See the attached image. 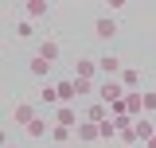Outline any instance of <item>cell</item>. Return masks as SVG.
<instances>
[{"label": "cell", "instance_id": "obj_9", "mask_svg": "<svg viewBox=\"0 0 156 148\" xmlns=\"http://www.w3.org/2000/svg\"><path fill=\"white\" fill-rule=\"evenodd\" d=\"M152 136H156V125L148 121V117H140V121H136V129H133V144H148Z\"/></svg>", "mask_w": 156, "mask_h": 148}, {"label": "cell", "instance_id": "obj_13", "mask_svg": "<svg viewBox=\"0 0 156 148\" xmlns=\"http://www.w3.org/2000/svg\"><path fill=\"white\" fill-rule=\"evenodd\" d=\"M39 105H47V109H58V105H62V101H58V86L43 82V90H39Z\"/></svg>", "mask_w": 156, "mask_h": 148}, {"label": "cell", "instance_id": "obj_20", "mask_svg": "<svg viewBox=\"0 0 156 148\" xmlns=\"http://www.w3.org/2000/svg\"><path fill=\"white\" fill-rule=\"evenodd\" d=\"M109 136H117V125H113V121H105V125H101V140H109Z\"/></svg>", "mask_w": 156, "mask_h": 148}, {"label": "cell", "instance_id": "obj_16", "mask_svg": "<svg viewBox=\"0 0 156 148\" xmlns=\"http://www.w3.org/2000/svg\"><path fill=\"white\" fill-rule=\"evenodd\" d=\"M51 140H55L58 148H66L70 140H74V129H62V125H51Z\"/></svg>", "mask_w": 156, "mask_h": 148}, {"label": "cell", "instance_id": "obj_3", "mask_svg": "<svg viewBox=\"0 0 156 148\" xmlns=\"http://www.w3.org/2000/svg\"><path fill=\"white\" fill-rule=\"evenodd\" d=\"M98 58H90V55H82V58H74V74L70 78H78V82H94L98 78Z\"/></svg>", "mask_w": 156, "mask_h": 148}, {"label": "cell", "instance_id": "obj_19", "mask_svg": "<svg viewBox=\"0 0 156 148\" xmlns=\"http://www.w3.org/2000/svg\"><path fill=\"white\" fill-rule=\"evenodd\" d=\"M74 86H78V97H90V93H94V82H78L74 78Z\"/></svg>", "mask_w": 156, "mask_h": 148}, {"label": "cell", "instance_id": "obj_15", "mask_svg": "<svg viewBox=\"0 0 156 148\" xmlns=\"http://www.w3.org/2000/svg\"><path fill=\"white\" fill-rule=\"evenodd\" d=\"M27 70L35 74V78H51V70H55V66H51L47 58H39V55H31V58H27Z\"/></svg>", "mask_w": 156, "mask_h": 148}, {"label": "cell", "instance_id": "obj_2", "mask_svg": "<svg viewBox=\"0 0 156 148\" xmlns=\"http://www.w3.org/2000/svg\"><path fill=\"white\" fill-rule=\"evenodd\" d=\"M51 125L78 129V125H82V113H78V105H58V109H51Z\"/></svg>", "mask_w": 156, "mask_h": 148}, {"label": "cell", "instance_id": "obj_4", "mask_svg": "<svg viewBox=\"0 0 156 148\" xmlns=\"http://www.w3.org/2000/svg\"><path fill=\"white\" fill-rule=\"evenodd\" d=\"M94 39L98 43H113L117 39V19L113 16H98L94 19Z\"/></svg>", "mask_w": 156, "mask_h": 148}, {"label": "cell", "instance_id": "obj_8", "mask_svg": "<svg viewBox=\"0 0 156 148\" xmlns=\"http://www.w3.org/2000/svg\"><path fill=\"white\" fill-rule=\"evenodd\" d=\"M35 55H39V58H47V62H51V66H55V62H58V55H62V47H58L55 39H39V47H35Z\"/></svg>", "mask_w": 156, "mask_h": 148}, {"label": "cell", "instance_id": "obj_10", "mask_svg": "<svg viewBox=\"0 0 156 148\" xmlns=\"http://www.w3.org/2000/svg\"><path fill=\"white\" fill-rule=\"evenodd\" d=\"M20 12H23V19H43L47 12H51V4H47V0H27Z\"/></svg>", "mask_w": 156, "mask_h": 148}, {"label": "cell", "instance_id": "obj_21", "mask_svg": "<svg viewBox=\"0 0 156 148\" xmlns=\"http://www.w3.org/2000/svg\"><path fill=\"white\" fill-rule=\"evenodd\" d=\"M144 148H156V136H152V140H148V144H144Z\"/></svg>", "mask_w": 156, "mask_h": 148}, {"label": "cell", "instance_id": "obj_6", "mask_svg": "<svg viewBox=\"0 0 156 148\" xmlns=\"http://www.w3.org/2000/svg\"><path fill=\"white\" fill-rule=\"evenodd\" d=\"M35 117H39V113H35V105H31V101H16V109H12V121H16L20 129H27Z\"/></svg>", "mask_w": 156, "mask_h": 148}, {"label": "cell", "instance_id": "obj_18", "mask_svg": "<svg viewBox=\"0 0 156 148\" xmlns=\"http://www.w3.org/2000/svg\"><path fill=\"white\" fill-rule=\"evenodd\" d=\"M144 113H156V90H144Z\"/></svg>", "mask_w": 156, "mask_h": 148}, {"label": "cell", "instance_id": "obj_1", "mask_svg": "<svg viewBox=\"0 0 156 148\" xmlns=\"http://www.w3.org/2000/svg\"><path fill=\"white\" fill-rule=\"evenodd\" d=\"M98 101H105V105L125 101V86H121V78H101V86H98Z\"/></svg>", "mask_w": 156, "mask_h": 148}, {"label": "cell", "instance_id": "obj_14", "mask_svg": "<svg viewBox=\"0 0 156 148\" xmlns=\"http://www.w3.org/2000/svg\"><path fill=\"white\" fill-rule=\"evenodd\" d=\"M23 132H27L31 140H43V136H51V121H47V117H35V121H31Z\"/></svg>", "mask_w": 156, "mask_h": 148}, {"label": "cell", "instance_id": "obj_17", "mask_svg": "<svg viewBox=\"0 0 156 148\" xmlns=\"http://www.w3.org/2000/svg\"><path fill=\"white\" fill-rule=\"evenodd\" d=\"M16 35L20 39H31L35 35V19H16Z\"/></svg>", "mask_w": 156, "mask_h": 148}, {"label": "cell", "instance_id": "obj_22", "mask_svg": "<svg viewBox=\"0 0 156 148\" xmlns=\"http://www.w3.org/2000/svg\"><path fill=\"white\" fill-rule=\"evenodd\" d=\"M4 148H20V144H4Z\"/></svg>", "mask_w": 156, "mask_h": 148}, {"label": "cell", "instance_id": "obj_5", "mask_svg": "<svg viewBox=\"0 0 156 148\" xmlns=\"http://www.w3.org/2000/svg\"><path fill=\"white\" fill-rule=\"evenodd\" d=\"M98 70H101V78H121L125 62H121L113 51H105V55H98Z\"/></svg>", "mask_w": 156, "mask_h": 148}, {"label": "cell", "instance_id": "obj_11", "mask_svg": "<svg viewBox=\"0 0 156 148\" xmlns=\"http://www.w3.org/2000/svg\"><path fill=\"white\" fill-rule=\"evenodd\" d=\"M74 136L78 140H86V144H94V140H101V125H94V121H82L74 129Z\"/></svg>", "mask_w": 156, "mask_h": 148}, {"label": "cell", "instance_id": "obj_7", "mask_svg": "<svg viewBox=\"0 0 156 148\" xmlns=\"http://www.w3.org/2000/svg\"><path fill=\"white\" fill-rule=\"evenodd\" d=\"M140 82H144V78H140L136 66H125V70H121V86H125V93H140V90H144Z\"/></svg>", "mask_w": 156, "mask_h": 148}, {"label": "cell", "instance_id": "obj_12", "mask_svg": "<svg viewBox=\"0 0 156 148\" xmlns=\"http://www.w3.org/2000/svg\"><path fill=\"white\" fill-rule=\"evenodd\" d=\"M55 86H58V101H62V105H74V97H78L74 78H62V82H55Z\"/></svg>", "mask_w": 156, "mask_h": 148}]
</instances>
